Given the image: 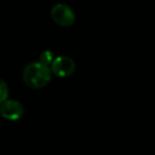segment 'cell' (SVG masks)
Listing matches in <instances>:
<instances>
[{"instance_id":"1","label":"cell","mask_w":155,"mask_h":155,"mask_svg":"<svg viewBox=\"0 0 155 155\" xmlns=\"http://www.w3.org/2000/svg\"><path fill=\"white\" fill-rule=\"evenodd\" d=\"M51 68L38 62L29 63L22 71L24 82L29 87L38 89L45 87L51 80Z\"/></svg>"},{"instance_id":"2","label":"cell","mask_w":155,"mask_h":155,"mask_svg":"<svg viewBox=\"0 0 155 155\" xmlns=\"http://www.w3.org/2000/svg\"><path fill=\"white\" fill-rule=\"evenodd\" d=\"M51 17L58 25L62 27H69L74 22L75 15L69 5L65 3H56L51 9Z\"/></svg>"},{"instance_id":"3","label":"cell","mask_w":155,"mask_h":155,"mask_svg":"<svg viewBox=\"0 0 155 155\" xmlns=\"http://www.w3.org/2000/svg\"><path fill=\"white\" fill-rule=\"evenodd\" d=\"M50 68H51L52 73H54L55 75L61 78H66L74 72L75 63L69 56L61 55L54 58Z\"/></svg>"},{"instance_id":"4","label":"cell","mask_w":155,"mask_h":155,"mask_svg":"<svg viewBox=\"0 0 155 155\" xmlns=\"http://www.w3.org/2000/svg\"><path fill=\"white\" fill-rule=\"evenodd\" d=\"M0 113L8 120L16 121L25 115V108L19 101L8 99L0 105Z\"/></svg>"},{"instance_id":"5","label":"cell","mask_w":155,"mask_h":155,"mask_svg":"<svg viewBox=\"0 0 155 155\" xmlns=\"http://www.w3.org/2000/svg\"><path fill=\"white\" fill-rule=\"evenodd\" d=\"M53 61H54L53 53H52L50 50H45V51L41 52V55H39V62L47 65V66L51 65L52 63H53Z\"/></svg>"},{"instance_id":"6","label":"cell","mask_w":155,"mask_h":155,"mask_svg":"<svg viewBox=\"0 0 155 155\" xmlns=\"http://www.w3.org/2000/svg\"><path fill=\"white\" fill-rule=\"evenodd\" d=\"M8 97H9V87L5 80H1L0 81V102L2 103L7 101Z\"/></svg>"}]
</instances>
